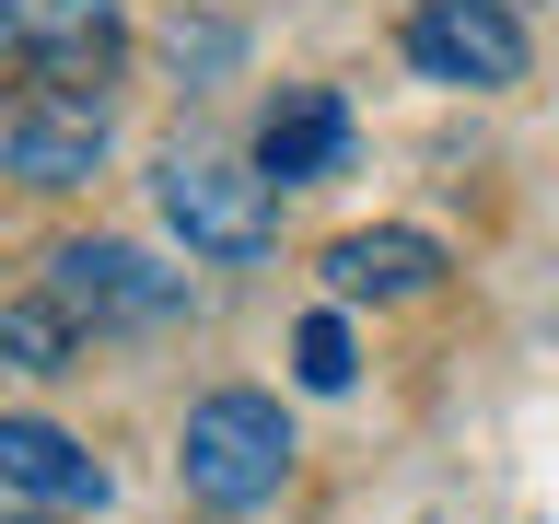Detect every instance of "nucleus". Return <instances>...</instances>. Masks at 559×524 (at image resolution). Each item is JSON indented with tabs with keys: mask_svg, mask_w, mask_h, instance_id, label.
<instances>
[{
	"mask_svg": "<svg viewBox=\"0 0 559 524\" xmlns=\"http://www.w3.org/2000/svg\"><path fill=\"white\" fill-rule=\"evenodd\" d=\"M501 12H513V0H501Z\"/></svg>",
	"mask_w": 559,
	"mask_h": 524,
	"instance_id": "ddd939ff",
	"label": "nucleus"
},
{
	"mask_svg": "<svg viewBox=\"0 0 559 524\" xmlns=\"http://www.w3.org/2000/svg\"><path fill=\"white\" fill-rule=\"evenodd\" d=\"M326 279H338L349 303H408V291L443 279V245L408 234V222H384V234H338V245H326Z\"/></svg>",
	"mask_w": 559,
	"mask_h": 524,
	"instance_id": "1a4fd4ad",
	"label": "nucleus"
},
{
	"mask_svg": "<svg viewBox=\"0 0 559 524\" xmlns=\"http://www.w3.org/2000/svg\"><path fill=\"white\" fill-rule=\"evenodd\" d=\"M292 361H304V384H314V396H338V384H349V326H338V314H304Z\"/></svg>",
	"mask_w": 559,
	"mask_h": 524,
	"instance_id": "9b49d317",
	"label": "nucleus"
},
{
	"mask_svg": "<svg viewBox=\"0 0 559 524\" xmlns=\"http://www.w3.org/2000/svg\"><path fill=\"white\" fill-rule=\"evenodd\" d=\"M94 501H105V466L59 419H0V513H94Z\"/></svg>",
	"mask_w": 559,
	"mask_h": 524,
	"instance_id": "0eeeda50",
	"label": "nucleus"
},
{
	"mask_svg": "<svg viewBox=\"0 0 559 524\" xmlns=\"http://www.w3.org/2000/svg\"><path fill=\"white\" fill-rule=\"evenodd\" d=\"M164 222L187 234V257H269L280 199L257 164H210V152H175L164 164Z\"/></svg>",
	"mask_w": 559,
	"mask_h": 524,
	"instance_id": "7ed1b4c3",
	"label": "nucleus"
},
{
	"mask_svg": "<svg viewBox=\"0 0 559 524\" xmlns=\"http://www.w3.org/2000/svg\"><path fill=\"white\" fill-rule=\"evenodd\" d=\"M175 466H187V489H199L210 513L280 501V478H292V419H280V396H245V384H234V396H199Z\"/></svg>",
	"mask_w": 559,
	"mask_h": 524,
	"instance_id": "f257e3e1",
	"label": "nucleus"
},
{
	"mask_svg": "<svg viewBox=\"0 0 559 524\" xmlns=\"http://www.w3.org/2000/svg\"><path fill=\"white\" fill-rule=\"evenodd\" d=\"M129 47V12L117 0H0V59H24L35 82L59 94H94Z\"/></svg>",
	"mask_w": 559,
	"mask_h": 524,
	"instance_id": "39448f33",
	"label": "nucleus"
},
{
	"mask_svg": "<svg viewBox=\"0 0 559 524\" xmlns=\"http://www.w3.org/2000/svg\"><path fill=\"white\" fill-rule=\"evenodd\" d=\"M0 175H24V187H82V175H105V105L59 94V82H12V94H0Z\"/></svg>",
	"mask_w": 559,
	"mask_h": 524,
	"instance_id": "20e7f679",
	"label": "nucleus"
},
{
	"mask_svg": "<svg viewBox=\"0 0 559 524\" xmlns=\"http://www.w3.org/2000/svg\"><path fill=\"white\" fill-rule=\"evenodd\" d=\"M0 338H12V373H70L82 326H70L59 303H12V314H0Z\"/></svg>",
	"mask_w": 559,
	"mask_h": 524,
	"instance_id": "9d476101",
	"label": "nucleus"
},
{
	"mask_svg": "<svg viewBox=\"0 0 559 524\" xmlns=\"http://www.w3.org/2000/svg\"><path fill=\"white\" fill-rule=\"evenodd\" d=\"M47 303L70 314V326H164L175 303H187V279L175 269H152L140 245H59L47 257Z\"/></svg>",
	"mask_w": 559,
	"mask_h": 524,
	"instance_id": "423d86ee",
	"label": "nucleus"
},
{
	"mask_svg": "<svg viewBox=\"0 0 559 524\" xmlns=\"http://www.w3.org/2000/svg\"><path fill=\"white\" fill-rule=\"evenodd\" d=\"M396 47H408L419 82H454V94H513L524 82V12H501V0H419Z\"/></svg>",
	"mask_w": 559,
	"mask_h": 524,
	"instance_id": "f03ea898",
	"label": "nucleus"
},
{
	"mask_svg": "<svg viewBox=\"0 0 559 524\" xmlns=\"http://www.w3.org/2000/svg\"><path fill=\"white\" fill-rule=\"evenodd\" d=\"M338 152H349V105L326 82H292L269 105V129H257V175L269 187H314V175H338Z\"/></svg>",
	"mask_w": 559,
	"mask_h": 524,
	"instance_id": "6e6552de",
	"label": "nucleus"
},
{
	"mask_svg": "<svg viewBox=\"0 0 559 524\" xmlns=\"http://www.w3.org/2000/svg\"><path fill=\"white\" fill-rule=\"evenodd\" d=\"M0 361H12V338H0Z\"/></svg>",
	"mask_w": 559,
	"mask_h": 524,
	"instance_id": "f8f14e48",
	"label": "nucleus"
}]
</instances>
